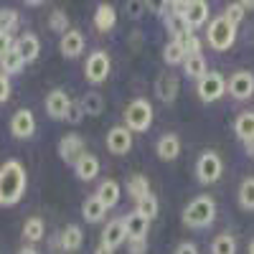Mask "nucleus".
I'll list each match as a JSON object with an SVG mask.
<instances>
[{
  "label": "nucleus",
  "mask_w": 254,
  "mask_h": 254,
  "mask_svg": "<svg viewBox=\"0 0 254 254\" xmlns=\"http://www.w3.org/2000/svg\"><path fill=\"white\" fill-rule=\"evenodd\" d=\"M10 92H13V87H10V76H5L3 71H0V104L10 99Z\"/></svg>",
  "instance_id": "ea45409f"
},
{
  "label": "nucleus",
  "mask_w": 254,
  "mask_h": 254,
  "mask_svg": "<svg viewBox=\"0 0 254 254\" xmlns=\"http://www.w3.org/2000/svg\"><path fill=\"white\" fill-rule=\"evenodd\" d=\"M247 150H249V155H254V145H249V147H247Z\"/></svg>",
  "instance_id": "09e8293b"
},
{
  "label": "nucleus",
  "mask_w": 254,
  "mask_h": 254,
  "mask_svg": "<svg viewBox=\"0 0 254 254\" xmlns=\"http://www.w3.org/2000/svg\"><path fill=\"white\" fill-rule=\"evenodd\" d=\"M18 254H38V252H36V249H33V247H23V249H20V252H18Z\"/></svg>",
  "instance_id": "a18cd8bd"
},
{
  "label": "nucleus",
  "mask_w": 254,
  "mask_h": 254,
  "mask_svg": "<svg viewBox=\"0 0 254 254\" xmlns=\"http://www.w3.org/2000/svg\"><path fill=\"white\" fill-rule=\"evenodd\" d=\"M13 49H15L13 33H8V31H0V59H5Z\"/></svg>",
  "instance_id": "58836bf2"
},
{
  "label": "nucleus",
  "mask_w": 254,
  "mask_h": 254,
  "mask_svg": "<svg viewBox=\"0 0 254 254\" xmlns=\"http://www.w3.org/2000/svg\"><path fill=\"white\" fill-rule=\"evenodd\" d=\"M120 193H122V186L117 183V181H112V178H107V181H102V186L97 188V198L104 203V208H115L117 206V201H120Z\"/></svg>",
  "instance_id": "4be33fe9"
},
{
  "label": "nucleus",
  "mask_w": 254,
  "mask_h": 254,
  "mask_svg": "<svg viewBox=\"0 0 254 254\" xmlns=\"http://www.w3.org/2000/svg\"><path fill=\"white\" fill-rule=\"evenodd\" d=\"M226 92L239 102H249L254 97V74L252 71H237L226 81Z\"/></svg>",
  "instance_id": "6e6552de"
},
{
  "label": "nucleus",
  "mask_w": 254,
  "mask_h": 254,
  "mask_svg": "<svg viewBox=\"0 0 254 254\" xmlns=\"http://www.w3.org/2000/svg\"><path fill=\"white\" fill-rule=\"evenodd\" d=\"M15 51L20 54V59H23L26 64L36 61L38 54H41V41L36 33H23L18 41H15Z\"/></svg>",
  "instance_id": "6ab92c4d"
},
{
  "label": "nucleus",
  "mask_w": 254,
  "mask_h": 254,
  "mask_svg": "<svg viewBox=\"0 0 254 254\" xmlns=\"http://www.w3.org/2000/svg\"><path fill=\"white\" fill-rule=\"evenodd\" d=\"M122 242H127L125 219H112V221H107V226L102 229V242H99V244L110 247V249H117V247H122Z\"/></svg>",
  "instance_id": "2eb2a0df"
},
{
  "label": "nucleus",
  "mask_w": 254,
  "mask_h": 254,
  "mask_svg": "<svg viewBox=\"0 0 254 254\" xmlns=\"http://www.w3.org/2000/svg\"><path fill=\"white\" fill-rule=\"evenodd\" d=\"M234 135L244 145H254V112H239L234 120Z\"/></svg>",
  "instance_id": "a211bd4d"
},
{
  "label": "nucleus",
  "mask_w": 254,
  "mask_h": 254,
  "mask_svg": "<svg viewBox=\"0 0 254 254\" xmlns=\"http://www.w3.org/2000/svg\"><path fill=\"white\" fill-rule=\"evenodd\" d=\"M242 5H244V10H254V0H244Z\"/></svg>",
  "instance_id": "49530a36"
},
{
  "label": "nucleus",
  "mask_w": 254,
  "mask_h": 254,
  "mask_svg": "<svg viewBox=\"0 0 254 254\" xmlns=\"http://www.w3.org/2000/svg\"><path fill=\"white\" fill-rule=\"evenodd\" d=\"M155 97L165 104H171L176 97H178V79L171 76V74H165L155 81Z\"/></svg>",
  "instance_id": "5701e85b"
},
{
  "label": "nucleus",
  "mask_w": 254,
  "mask_h": 254,
  "mask_svg": "<svg viewBox=\"0 0 254 254\" xmlns=\"http://www.w3.org/2000/svg\"><path fill=\"white\" fill-rule=\"evenodd\" d=\"M28 186V173L20 160L10 158L0 165V206H15L20 198L26 196Z\"/></svg>",
  "instance_id": "f257e3e1"
},
{
  "label": "nucleus",
  "mask_w": 254,
  "mask_h": 254,
  "mask_svg": "<svg viewBox=\"0 0 254 254\" xmlns=\"http://www.w3.org/2000/svg\"><path fill=\"white\" fill-rule=\"evenodd\" d=\"M224 20L237 28L242 20H244V5H242V3H231V5L224 10Z\"/></svg>",
  "instance_id": "c9c22d12"
},
{
  "label": "nucleus",
  "mask_w": 254,
  "mask_h": 254,
  "mask_svg": "<svg viewBox=\"0 0 254 254\" xmlns=\"http://www.w3.org/2000/svg\"><path fill=\"white\" fill-rule=\"evenodd\" d=\"M84 153H87V150H84L81 135L69 132V135H64V137L59 140V158L66 163V165H76V160H79Z\"/></svg>",
  "instance_id": "1a4fd4ad"
},
{
  "label": "nucleus",
  "mask_w": 254,
  "mask_h": 254,
  "mask_svg": "<svg viewBox=\"0 0 254 254\" xmlns=\"http://www.w3.org/2000/svg\"><path fill=\"white\" fill-rule=\"evenodd\" d=\"M145 10V3H140V0H130L127 3V13H130V18H140Z\"/></svg>",
  "instance_id": "a19ab883"
},
{
  "label": "nucleus",
  "mask_w": 254,
  "mask_h": 254,
  "mask_svg": "<svg viewBox=\"0 0 254 254\" xmlns=\"http://www.w3.org/2000/svg\"><path fill=\"white\" fill-rule=\"evenodd\" d=\"M110 71H112V61H110V54H107V51H94V54H89L87 64H84V76H87L89 84L107 81Z\"/></svg>",
  "instance_id": "423d86ee"
},
{
  "label": "nucleus",
  "mask_w": 254,
  "mask_h": 254,
  "mask_svg": "<svg viewBox=\"0 0 254 254\" xmlns=\"http://www.w3.org/2000/svg\"><path fill=\"white\" fill-rule=\"evenodd\" d=\"M10 135L15 140H28L36 135V117L31 110H18L10 117Z\"/></svg>",
  "instance_id": "9d476101"
},
{
  "label": "nucleus",
  "mask_w": 254,
  "mask_h": 254,
  "mask_svg": "<svg viewBox=\"0 0 254 254\" xmlns=\"http://www.w3.org/2000/svg\"><path fill=\"white\" fill-rule=\"evenodd\" d=\"M127 193H130V198H132L135 203H140L142 198L150 196V181H147L142 173L130 176V181H127Z\"/></svg>",
  "instance_id": "393cba45"
},
{
  "label": "nucleus",
  "mask_w": 254,
  "mask_h": 254,
  "mask_svg": "<svg viewBox=\"0 0 254 254\" xmlns=\"http://www.w3.org/2000/svg\"><path fill=\"white\" fill-rule=\"evenodd\" d=\"M163 61L168 66H176V64H183L186 61V49L178 44V41H168L163 46Z\"/></svg>",
  "instance_id": "c85d7f7f"
},
{
  "label": "nucleus",
  "mask_w": 254,
  "mask_h": 254,
  "mask_svg": "<svg viewBox=\"0 0 254 254\" xmlns=\"http://www.w3.org/2000/svg\"><path fill=\"white\" fill-rule=\"evenodd\" d=\"M84 117H87V112H84V107H81V99H71V107H69V112H66V122H71V125H79Z\"/></svg>",
  "instance_id": "4c0bfd02"
},
{
  "label": "nucleus",
  "mask_w": 254,
  "mask_h": 254,
  "mask_svg": "<svg viewBox=\"0 0 254 254\" xmlns=\"http://www.w3.org/2000/svg\"><path fill=\"white\" fill-rule=\"evenodd\" d=\"M74 173H76L79 181H94L99 176V160H97V155L84 153L76 160V165H74Z\"/></svg>",
  "instance_id": "412c9836"
},
{
  "label": "nucleus",
  "mask_w": 254,
  "mask_h": 254,
  "mask_svg": "<svg viewBox=\"0 0 254 254\" xmlns=\"http://www.w3.org/2000/svg\"><path fill=\"white\" fill-rule=\"evenodd\" d=\"M49 28L56 31V33H61V36L69 33V31H71V28H69V15L64 13L61 8H56V10L49 15Z\"/></svg>",
  "instance_id": "f704fd0d"
},
{
  "label": "nucleus",
  "mask_w": 254,
  "mask_h": 254,
  "mask_svg": "<svg viewBox=\"0 0 254 254\" xmlns=\"http://www.w3.org/2000/svg\"><path fill=\"white\" fill-rule=\"evenodd\" d=\"M81 214H84V221L99 224L104 219V214H107V208H104V203L97 196H89L87 201H84V206H81Z\"/></svg>",
  "instance_id": "cd10ccee"
},
{
  "label": "nucleus",
  "mask_w": 254,
  "mask_h": 254,
  "mask_svg": "<svg viewBox=\"0 0 254 254\" xmlns=\"http://www.w3.org/2000/svg\"><path fill=\"white\" fill-rule=\"evenodd\" d=\"M44 107H46V115L51 120H66V112L71 107V99H69V94L64 89H54V92L46 94Z\"/></svg>",
  "instance_id": "f8f14e48"
},
{
  "label": "nucleus",
  "mask_w": 254,
  "mask_h": 254,
  "mask_svg": "<svg viewBox=\"0 0 254 254\" xmlns=\"http://www.w3.org/2000/svg\"><path fill=\"white\" fill-rule=\"evenodd\" d=\"M155 153L163 163H173L178 155H181V137L176 132H165L158 137V145H155Z\"/></svg>",
  "instance_id": "4468645a"
},
{
  "label": "nucleus",
  "mask_w": 254,
  "mask_h": 254,
  "mask_svg": "<svg viewBox=\"0 0 254 254\" xmlns=\"http://www.w3.org/2000/svg\"><path fill=\"white\" fill-rule=\"evenodd\" d=\"M59 49H61V56H64V59H76V56H81V51H84V33L71 28L69 33L61 36Z\"/></svg>",
  "instance_id": "f3484780"
},
{
  "label": "nucleus",
  "mask_w": 254,
  "mask_h": 254,
  "mask_svg": "<svg viewBox=\"0 0 254 254\" xmlns=\"http://www.w3.org/2000/svg\"><path fill=\"white\" fill-rule=\"evenodd\" d=\"M153 117H155L153 104L145 97H137L127 104V110H125V127L130 132H147L153 125Z\"/></svg>",
  "instance_id": "7ed1b4c3"
},
{
  "label": "nucleus",
  "mask_w": 254,
  "mask_h": 254,
  "mask_svg": "<svg viewBox=\"0 0 254 254\" xmlns=\"http://www.w3.org/2000/svg\"><path fill=\"white\" fill-rule=\"evenodd\" d=\"M226 92V79L216 71H208L198 84H196V94L201 102H219Z\"/></svg>",
  "instance_id": "0eeeda50"
},
{
  "label": "nucleus",
  "mask_w": 254,
  "mask_h": 254,
  "mask_svg": "<svg viewBox=\"0 0 254 254\" xmlns=\"http://www.w3.org/2000/svg\"><path fill=\"white\" fill-rule=\"evenodd\" d=\"M211 254H237V239L231 234H219L211 242Z\"/></svg>",
  "instance_id": "2f4dec72"
},
{
  "label": "nucleus",
  "mask_w": 254,
  "mask_h": 254,
  "mask_svg": "<svg viewBox=\"0 0 254 254\" xmlns=\"http://www.w3.org/2000/svg\"><path fill=\"white\" fill-rule=\"evenodd\" d=\"M239 206L244 211H254V178H244L239 186Z\"/></svg>",
  "instance_id": "473e14b6"
},
{
  "label": "nucleus",
  "mask_w": 254,
  "mask_h": 254,
  "mask_svg": "<svg viewBox=\"0 0 254 254\" xmlns=\"http://www.w3.org/2000/svg\"><path fill=\"white\" fill-rule=\"evenodd\" d=\"M81 107H84V112H87L89 117H99L104 112V99H102L99 92H87L81 97Z\"/></svg>",
  "instance_id": "c756f323"
},
{
  "label": "nucleus",
  "mask_w": 254,
  "mask_h": 254,
  "mask_svg": "<svg viewBox=\"0 0 254 254\" xmlns=\"http://www.w3.org/2000/svg\"><path fill=\"white\" fill-rule=\"evenodd\" d=\"M158 211H160V203H158V196H155V193H150L147 198H142V201L137 203V214L145 216L147 221H153V219L158 216Z\"/></svg>",
  "instance_id": "72a5a7b5"
},
{
  "label": "nucleus",
  "mask_w": 254,
  "mask_h": 254,
  "mask_svg": "<svg viewBox=\"0 0 254 254\" xmlns=\"http://www.w3.org/2000/svg\"><path fill=\"white\" fill-rule=\"evenodd\" d=\"M147 229H150V221H147L145 216H140L137 211H132V214L125 219L127 242H145L147 239Z\"/></svg>",
  "instance_id": "dca6fc26"
},
{
  "label": "nucleus",
  "mask_w": 254,
  "mask_h": 254,
  "mask_svg": "<svg viewBox=\"0 0 254 254\" xmlns=\"http://www.w3.org/2000/svg\"><path fill=\"white\" fill-rule=\"evenodd\" d=\"M221 173H224V160H221L219 153L206 150V153L198 155V160H196V178H198V183L211 186V183H216L221 178Z\"/></svg>",
  "instance_id": "39448f33"
},
{
  "label": "nucleus",
  "mask_w": 254,
  "mask_h": 254,
  "mask_svg": "<svg viewBox=\"0 0 254 254\" xmlns=\"http://www.w3.org/2000/svg\"><path fill=\"white\" fill-rule=\"evenodd\" d=\"M94 26H97V31H102V33H110V31L117 26V10H115V5L99 3L97 10H94Z\"/></svg>",
  "instance_id": "aec40b11"
},
{
  "label": "nucleus",
  "mask_w": 254,
  "mask_h": 254,
  "mask_svg": "<svg viewBox=\"0 0 254 254\" xmlns=\"http://www.w3.org/2000/svg\"><path fill=\"white\" fill-rule=\"evenodd\" d=\"M107 150L112 155H127L132 150V132L125 125H117L107 132Z\"/></svg>",
  "instance_id": "9b49d317"
},
{
  "label": "nucleus",
  "mask_w": 254,
  "mask_h": 254,
  "mask_svg": "<svg viewBox=\"0 0 254 254\" xmlns=\"http://www.w3.org/2000/svg\"><path fill=\"white\" fill-rule=\"evenodd\" d=\"M44 237H46V224H44V219H41V216L26 219V224H23V239H26L28 244H36V242H41Z\"/></svg>",
  "instance_id": "bb28decb"
},
{
  "label": "nucleus",
  "mask_w": 254,
  "mask_h": 254,
  "mask_svg": "<svg viewBox=\"0 0 254 254\" xmlns=\"http://www.w3.org/2000/svg\"><path fill=\"white\" fill-rule=\"evenodd\" d=\"M206 23H208V3H206V0H188L183 26L188 31H196V28H201Z\"/></svg>",
  "instance_id": "ddd939ff"
},
{
  "label": "nucleus",
  "mask_w": 254,
  "mask_h": 254,
  "mask_svg": "<svg viewBox=\"0 0 254 254\" xmlns=\"http://www.w3.org/2000/svg\"><path fill=\"white\" fill-rule=\"evenodd\" d=\"M216 219V201L211 196H196L183 208V226L188 229H206Z\"/></svg>",
  "instance_id": "f03ea898"
},
{
  "label": "nucleus",
  "mask_w": 254,
  "mask_h": 254,
  "mask_svg": "<svg viewBox=\"0 0 254 254\" xmlns=\"http://www.w3.org/2000/svg\"><path fill=\"white\" fill-rule=\"evenodd\" d=\"M23 66H26V61L20 59V54L13 49L5 59H0V71H3L5 76H13V74H20L23 71Z\"/></svg>",
  "instance_id": "7c9ffc66"
},
{
  "label": "nucleus",
  "mask_w": 254,
  "mask_h": 254,
  "mask_svg": "<svg viewBox=\"0 0 254 254\" xmlns=\"http://www.w3.org/2000/svg\"><path fill=\"white\" fill-rule=\"evenodd\" d=\"M183 71H186V76L201 81V79L208 74V61H206V56H203V54L186 56V61H183Z\"/></svg>",
  "instance_id": "b1692460"
},
{
  "label": "nucleus",
  "mask_w": 254,
  "mask_h": 254,
  "mask_svg": "<svg viewBox=\"0 0 254 254\" xmlns=\"http://www.w3.org/2000/svg\"><path fill=\"white\" fill-rule=\"evenodd\" d=\"M176 254H198V247L193 242H181L176 247Z\"/></svg>",
  "instance_id": "79ce46f5"
},
{
  "label": "nucleus",
  "mask_w": 254,
  "mask_h": 254,
  "mask_svg": "<svg viewBox=\"0 0 254 254\" xmlns=\"http://www.w3.org/2000/svg\"><path fill=\"white\" fill-rule=\"evenodd\" d=\"M94 254H115V249H110V247H104V244H99V247L94 249Z\"/></svg>",
  "instance_id": "c03bdc74"
},
{
  "label": "nucleus",
  "mask_w": 254,
  "mask_h": 254,
  "mask_svg": "<svg viewBox=\"0 0 254 254\" xmlns=\"http://www.w3.org/2000/svg\"><path fill=\"white\" fill-rule=\"evenodd\" d=\"M81 244H84V231H81V226L69 224L66 229L61 231V249H64V252H76V249H81Z\"/></svg>",
  "instance_id": "a878e982"
},
{
  "label": "nucleus",
  "mask_w": 254,
  "mask_h": 254,
  "mask_svg": "<svg viewBox=\"0 0 254 254\" xmlns=\"http://www.w3.org/2000/svg\"><path fill=\"white\" fill-rule=\"evenodd\" d=\"M18 26V13L10 8H0V31L13 33V28Z\"/></svg>",
  "instance_id": "e433bc0d"
},
{
  "label": "nucleus",
  "mask_w": 254,
  "mask_h": 254,
  "mask_svg": "<svg viewBox=\"0 0 254 254\" xmlns=\"http://www.w3.org/2000/svg\"><path fill=\"white\" fill-rule=\"evenodd\" d=\"M206 41H208V46L211 49H216V51H229L231 46H234V41H237V28L226 23L224 15L214 18L208 23L206 28Z\"/></svg>",
  "instance_id": "20e7f679"
},
{
  "label": "nucleus",
  "mask_w": 254,
  "mask_h": 254,
  "mask_svg": "<svg viewBox=\"0 0 254 254\" xmlns=\"http://www.w3.org/2000/svg\"><path fill=\"white\" fill-rule=\"evenodd\" d=\"M147 252V239L145 242H130V254H145Z\"/></svg>",
  "instance_id": "37998d69"
},
{
  "label": "nucleus",
  "mask_w": 254,
  "mask_h": 254,
  "mask_svg": "<svg viewBox=\"0 0 254 254\" xmlns=\"http://www.w3.org/2000/svg\"><path fill=\"white\" fill-rule=\"evenodd\" d=\"M247 254H254V239L249 242V247H247Z\"/></svg>",
  "instance_id": "de8ad7c7"
}]
</instances>
